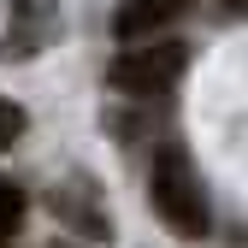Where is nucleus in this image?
Wrapping results in <instances>:
<instances>
[{
	"label": "nucleus",
	"mask_w": 248,
	"mask_h": 248,
	"mask_svg": "<svg viewBox=\"0 0 248 248\" xmlns=\"http://www.w3.org/2000/svg\"><path fill=\"white\" fill-rule=\"evenodd\" d=\"M148 195H154V213L166 219V231L189 236V242L213 231V213H207V189H201V177H195V160L177 142H166L160 154H154Z\"/></svg>",
	"instance_id": "obj_1"
},
{
	"label": "nucleus",
	"mask_w": 248,
	"mask_h": 248,
	"mask_svg": "<svg viewBox=\"0 0 248 248\" xmlns=\"http://www.w3.org/2000/svg\"><path fill=\"white\" fill-rule=\"evenodd\" d=\"M183 42H136V47H124L112 65H107V83L118 89V95H136V101H148V95H166V89L183 77Z\"/></svg>",
	"instance_id": "obj_2"
},
{
	"label": "nucleus",
	"mask_w": 248,
	"mask_h": 248,
	"mask_svg": "<svg viewBox=\"0 0 248 248\" xmlns=\"http://www.w3.org/2000/svg\"><path fill=\"white\" fill-rule=\"evenodd\" d=\"M53 36H59V0H6L0 59H36Z\"/></svg>",
	"instance_id": "obj_3"
},
{
	"label": "nucleus",
	"mask_w": 248,
	"mask_h": 248,
	"mask_svg": "<svg viewBox=\"0 0 248 248\" xmlns=\"http://www.w3.org/2000/svg\"><path fill=\"white\" fill-rule=\"evenodd\" d=\"M183 12H189V0H124V6L112 12V36H118L124 47L160 42V30H171Z\"/></svg>",
	"instance_id": "obj_4"
},
{
	"label": "nucleus",
	"mask_w": 248,
	"mask_h": 248,
	"mask_svg": "<svg viewBox=\"0 0 248 248\" xmlns=\"http://www.w3.org/2000/svg\"><path fill=\"white\" fill-rule=\"evenodd\" d=\"M53 213H59L65 225H77L83 236H107V213H101V195L89 189L83 177L71 183V189H59V195H53Z\"/></svg>",
	"instance_id": "obj_5"
},
{
	"label": "nucleus",
	"mask_w": 248,
	"mask_h": 248,
	"mask_svg": "<svg viewBox=\"0 0 248 248\" xmlns=\"http://www.w3.org/2000/svg\"><path fill=\"white\" fill-rule=\"evenodd\" d=\"M18 225H24V195H18V183L0 177V242H6Z\"/></svg>",
	"instance_id": "obj_6"
},
{
	"label": "nucleus",
	"mask_w": 248,
	"mask_h": 248,
	"mask_svg": "<svg viewBox=\"0 0 248 248\" xmlns=\"http://www.w3.org/2000/svg\"><path fill=\"white\" fill-rule=\"evenodd\" d=\"M18 136H24V107L0 95V148H12Z\"/></svg>",
	"instance_id": "obj_7"
},
{
	"label": "nucleus",
	"mask_w": 248,
	"mask_h": 248,
	"mask_svg": "<svg viewBox=\"0 0 248 248\" xmlns=\"http://www.w3.org/2000/svg\"><path fill=\"white\" fill-rule=\"evenodd\" d=\"M225 6H231V12H242V6H248V0H225Z\"/></svg>",
	"instance_id": "obj_8"
}]
</instances>
